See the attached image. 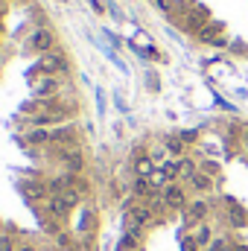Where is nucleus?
Returning a JSON list of instances; mask_svg holds the SVG:
<instances>
[{
	"label": "nucleus",
	"instance_id": "31",
	"mask_svg": "<svg viewBox=\"0 0 248 251\" xmlns=\"http://www.w3.org/2000/svg\"><path fill=\"white\" fill-rule=\"evenodd\" d=\"M246 158H248V134H246Z\"/></svg>",
	"mask_w": 248,
	"mask_h": 251
},
{
	"label": "nucleus",
	"instance_id": "7",
	"mask_svg": "<svg viewBox=\"0 0 248 251\" xmlns=\"http://www.w3.org/2000/svg\"><path fill=\"white\" fill-rule=\"evenodd\" d=\"M210 24V12H207V6H193V12L184 18V29L187 32H201V26H207Z\"/></svg>",
	"mask_w": 248,
	"mask_h": 251
},
{
	"label": "nucleus",
	"instance_id": "5",
	"mask_svg": "<svg viewBox=\"0 0 248 251\" xmlns=\"http://www.w3.org/2000/svg\"><path fill=\"white\" fill-rule=\"evenodd\" d=\"M35 70L38 73H47V76H56V73H64L67 70V62H64L62 53H44L41 59H38V64H35Z\"/></svg>",
	"mask_w": 248,
	"mask_h": 251
},
{
	"label": "nucleus",
	"instance_id": "30",
	"mask_svg": "<svg viewBox=\"0 0 248 251\" xmlns=\"http://www.w3.org/2000/svg\"><path fill=\"white\" fill-rule=\"evenodd\" d=\"M231 251H248V249H246V246H240V249H231Z\"/></svg>",
	"mask_w": 248,
	"mask_h": 251
},
{
	"label": "nucleus",
	"instance_id": "14",
	"mask_svg": "<svg viewBox=\"0 0 248 251\" xmlns=\"http://www.w3.org/2000/svg\"><path fill=\"white\" fill-rule=\"evenodd\" d=\"M219 32H222V24H207V26H201V32H198V38L201 41H207V44H213L216 38H219Z\"/></svg>",
	"mask_w": 248,
	"mask_h": 251
},
{
	"label": "nucleus",
	"instance_id": "26",
	"mask_svg": "<svg viewBox=\"0 0 248 251\" xmlns=\"http://www.w3.org/2000/svg\"><path fill=\"white\" fill-rule=\"evenodd\" d=\"M56 243H59V249H70V237H67V234H56Z\"/></svg>",
	"mask_w": 248,
	"mask_h": 251
},
{
	"label": "nucleus",
	"instance_id": "21",
	"mask_svg": "<svg viewBox=\"0 0 248 251\" xmlns=\"http://www.w3.org/2000/svg\"><path fill=\"white\" fill-rule=\"evenodd\" d=\"M59 199H62L64 204H67V210H73V207H79V201H82V196H79V193H76V190H64L62 196H59Z\"/></svg>",
	"mask_w": 248,
	"mask_h": 251
},
{
	"label": "nucleus",
	"instance_id": "18",
	"mask_svg": "<svg viewBox=\"0 0 248 251\" xmlns=\"http://www.w3.org/2000/svg\"><path fill=\"white\" fill-rule=\"evenodd\" d=\"M134 196H140V199H149V196H155V190L149 184V178H134V187H131Z\"/></svg>",
	"mask_w": 248,
	"mask_h": 251
},
{
	"label": "nucleus",
	"instance_id": "13",
	"mask_svg": "<svg viewBox=\"0 0 248 251\" xmlns=\"http://www.w3.org/2000/svg\"><path fill=\"white\" fill-rule=\"evenodd\" d=\"M47 140H50V131H47L44 126L29 128V134H26V143H32V146H41V143H47Z\"/></svg>",
	"mask_w": 248,
	"mask_h": 251
},
{
	"label": "nucleus",
	"instance_id": "8",
	"mask_svg": "<svg viewBox=\"0 0 248 251\" xmlns=\"http://www.w3.org/2000/svg\"><path fill=\"white\" fill-rule=\"evenodd\" d=\"M140 237L143 231H125L117 243V251H140Z\"/></svg>",
	"mask_w": 248,
	"mask_h": 251
},
{
	"label": "nucleus",
	"instance_id": "29",
	"mask_svg": "<svg viewBox=\"0 0 248 251\" xmlns=\"http://www.w3.org/2000/svg\"><path fill=\"white\" fill-rule=\"evenodd\" d=\"M15 251H38V249H35V246H29V243H24V246H18Z\"/></svg>",
	"mask_w": 248,
	"mask_h": 251
},
{
	"label": "nucleus",
	"instance_id": "24",
	"mask_svg": "<svg viewBox=\"0 0 248 251\" xmlns=\"http://www.w3.org/2000/svg\"><path fill=\"white\" fill-rule=\"evenodd\" d=\"M155 6H158L161 12H173V9L178 6V0H155Z\"/></svg>",
	"mask_w": 248,
	"mask_h": 251
},
{
	"label": "nucleus",
	"instance_id": "4",
	"mask_svg": "<svg viewBox=\"0 0 248 251\" xmlns=\"http://www.w3.org/2000/svg\"><path fill=\"white\" fill-rule=\"evenodd\" d=\"M59 161L67 167L70 176H79V173L85 170V155H82L76 146H62V149H59Z\"/></svg>",
	"mask_w": 248,
	"mask_h": 251
},
{
	"label": "nucleus",
	"instance_id": "17",
	"mask_svg": "<svg viewBox=\"0 0 248 251\" xmlns=\"http://www.w3.org/2000/svg\"><path fill=\"white\" fill-rule=\"evenodd\" d=\"M47 193H50V190H47V184H41V181H38V184H35V181H26V184H24V196H29V199H35V196H38V199H47Z\"/></svg>",
	"mask_w": 248,
	"mask_h": 251
},
{
	"label": "nucleus",
	"instance_id": "23",
	"mask_svg": "<svg viewBox=\"0 0 248 251\" xmlns=\"http://www.w3.org/2000/svg\"><path fill=\"white\" fill-rule=\"evenodd\" d=\"M0 251H15V240H12V234H0Z\"/></svg>",
	"mask_w": 248,
	"mask_h": 251
},
{
	"label": "nucleus",
	"instance_id": "28",
	"mask_svg": "<svg viewBox=\"0 0 248 251\" xmlns=\"http://www.w3.org/2000/svg\"><path fill=\"white\" fill-rule=\"evenodd\" d=\"M196 249H198V246H196V240H193V237L181 243V251H196Z\"/></svg>",
	"mask_w": 248,
	"mask_h": 251
},
{
	"label": "nucleus",
	"instance_id": "9",
	"mask_svg": "<svg viewBox=\"0 0 248 251\" xmlns=\"http://www.w3.org/2000/svg\"><path fill=\"white\" fill-rule=\"evenodd\" d=\"M155 170H158V164H155L149 155H143V158L134 161V176H137V178H152Z\"/></svg>",
	"mask_w": 248,
	"mask_h": 251
},
{
	"label": "nucleus",
	"instance_id": "22",
	"mask_svg": "<svg viewBox=\"0 0 248 251\" xmlns=\"http://www.w3.org/2000/svg\"><path fill=\"white\" fill-rule=\"evenodd\" d=\"M198 173H204V176L216 178V176H219V167H216V161H201V164H198Z\"/></svg>",
	"mask_w": 248,
	"mask_h": 251
},
{
	"label": "nucleus",
	"instance_id": "25",
	"mask_svg": "<svg viewBox=\"0 0 248 251\" xmlns=\"http://www.w3.org/2000/svg\"><path fill=\"white\" fill-rule=\"evenodd\" d=\"M207 251H231V246H228V240H213L207 246Z\"/></svg>",
	"mask_w": 248,
	"mask_h": 251
},
{
	"label": "nucleus",
	"instance_id": "15",
	"mask_svg": "<svg viewBox=\"0 0 248 251\" xmlns=\"http://www.w3.org/2000/svg\"><path fill=\"white\" fill-rule=\"evenodd\" d=\"M193 240H196V246H210V243H213V231L201 222V225L193 231Z\"/></svg>",
	"mask_w": 248,
	"mask_h": 251
},
{
	"label": "nucleus",
	"instance_id": "2",
	"mask_svg": "<svg viewBox=\"0 0 248 251\" xmlns=\"http://www.w3.org/2000/svg\"><path fill=\"white\" fill-rule=\"evenodd\" d=\"M161 199H164L167 210H184L187 207V190L178 181H173V184H167L161 190Z\"/></svg>",
	"mask_w": 248,
	"mask_h": 251
},
{
	"label": "nucleus",
	"instance_id": "10",
	"mask_svg": "<svg viewBox=\"0 0 248 251\" xmlns=\"http://www.w3.org/2000/svg\"><path fill=\"white\" fill-rule=\"evenodd\" d=\"M47 213H50V219H56V222H59V219H64L70 210H67V204H64L59 196H50V199H47Z\"/></svg>",
	"mask_w": 248,
	"mask_h": 251
},
{
	"label": "nucleus",
	"instance_id": "19",
	"mask_svg": "<svg viewBox=\"0 0 248 251\" xmlns=\"http://www.w3.org/2000/svg\"><path fill=\"white\" fill-rule=\"evenodd\" d=\"M178 170H181V178L190 181V178L198 173V164H196V161H190V158H178Z\"/></svg>",
	"mask_w": 248,
	"mask_h": 251
},
{
	"label": "nucleus",
	"instance_id": "27",
	"mask_svg": "<svg viewBox=\"0 0 248 251\" xmlns=\"http://www.w3.org/2000/svg\"><path fill=\"white\" fill-rule=\"evenodd\" d=\"M178 137H181V140H184V143H193V140H196V137H198V131H181V134H178Z\"/></svg>",
	"mask_w": 248,
	"mask_h": 251
},
{
	"label": "nucleus",
	"instance_id": "6",
	"mask_svg": "<svg viewBox=\"0 0 248 251\" xmlns=\"http://www.w3.org/2000/svg\"><path fill=\"white\" fill-rule=\"evenodd\" d=\"M29 47H32V50H38L41 56H44V53H53V47H56V35H53V29L38 26V29L29 35Z\"/></svg>",
	"mask_w": 248,
	"mask_h": 251
},
{
	"label": "nucleus",
	"instance_id": "11",
	"mask_svg": "<svg viewBox=\"0 0 248 251\" xmlns=\"http://www.w3.org/2000/svg\"><path fill=\"white\" fill-rule=\"evenodd\" d=\"M59 94V79H41L38 88H35V97H56Z\"/></svg>",
	"mask_w": 248,
	"mask_h": 251
},
{
	"label": "nucleus",
	"instance_id": "16",
	"mask_svg": "<svg viewBox=\"0 0 248 251\" xmlns=\"http://www.w3.org/2000/svg\"><path fill=\"white\" fill-rule=\"evenodd\" d=\"M184 146L187 143L181 137H167V140H164V149H167L173 158H181V155H184Z\"/></svg>",
	"mask_w": 248,
	"mask_h": 251
},
{
	"label": "nucleus",
	"instance_id": "1",
	"mask_svg": "<svg viewBox=\"0 0 248 251\" xmlns=\"http://www.w3.org/2000/svg\"><path fill=\"white\" fill-rule=\"evenodd\" d=\"M152 219H155V210L149 207V201H143V204H131V210L125 213V225H128V231H143V228L152 225Z\"/></svg>",
	"mask_w": 248,
	"mask_h": 251
},
{
	"label": "nucleus",
	"instance_id": "20",
	"mask_svg": "<svg viewBox=\"0 0 248 251\" xmlns=\"http://www.w3.org/2000/svg\"><path fill=\"white\" fill-rule=\"evenodd\" d=\"M228 216H231V225H240V228H246L248 225V213L243 210V207H237V204L228 210Z\"/></svg>",
	"mask_w": 248,
	"mask_h": 251
},
{
	"label": "nucleus",
	"instance_id": "32",
	"mask_svg": "<svg viewBox=\"0 0 248 251\" xmlns=\"http://www.w3.org/2000/svg\"><path fill=\"white\" fill-rule=\"evenodd\" d=\"M0 3H6V0H0Z\"/></svg>",
	"mask_w": 248,
	"mask_h": 251
},
{
	"label": "nucleus",
	"instance_id": "12",
	"mask_svg": "<svg viewBox=\"0 0 248 251\" xmlns=\"http://www.w3.org/2000/svg\"><path fill=\"white\" fill-rule=\"evenodd\" d=\"M190 187L196 190V193H207V190H213V178L204 176V173H196V176L190 178Z\"/></svg>",
	"mask_w": 248,
	"mask_h": 251
},
{
	"label": "nucleus",
	"instance_id": "3",
	"mask_svg": "<svg viewBox=\"0 0 248 251\" xmlns=\"http://www.w3.org/2000/svg\"><path fill=\"white\" fill-rule=\"evenodd\" d=\"M207 213H210V204L204 201V199H196V201H190L184 207V222L187 228H198L204 219H207Z\"/></svg>",
	"mask_w": 248,
	"mask_h": 251
}]
</instances>
